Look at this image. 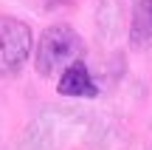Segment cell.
<instances>
[{
  "label": "cell",
  "instance_id": "6da1fadb",
  "mask_svg": "<svg viewBox=\"0 0 152 150\" xmlns=\"http://www.w3.org/2000/svg\"><path fill=\"white\" fill-rule=\"evenodd\" d=\"M82 57H85V40L76 34V28L56 23L39 34L37 51H34V68L39 77L54 79V77H62V71L73 62H79Z\"/></svg>",
  "mask_w": 152,
  "mask_h": 150
},
{
  "label": "cell",
  "instance_id": "7a4b0ae2",
  "mask_svg": "<svg viewBox=\"0 0 152 150\" xmlns=\"http://www.w3.org/2000/svg\"><path fill=\"white\" fill-rule=\"evenodd\" d=\"M31 28L17 17H0V77H11L31 54Z\"/></svg>",
  "mask_w": 152,
  "mask_h": 150
},
{
  "label": "cell",
  "instance_id": "3957f363",
  "mask_svg": "<svg viewBox=\"0 0 152 150\" xmlns=\"http://www.w3.org/2000/svg\"><path fill=\"white\" fill-rule=\"evenodd\" d=\"M56 91H59L62 96H85V99L99 96V85L93 82L85 60L73 62V65H68L65 71H62L59 82H56Z\"/></svg>",
  "mask_w": 152,
  "mask_h": 150
},
{
  "label": "cell",
  "instance_id": "277c9868",
  "mask_svg": "<svg viewBox=\"0 0 152 150\" xmlns=\"http://www.w3.org/2000/svg\"><path fill=\"white\" fill-rule=\"evenodd\" d=\"M130 40H132V45H149L152 43V0H138L135 3Z\"/></svg>",
  "mask_w": 152,
  "mask_h": 150
}]
</instances>
